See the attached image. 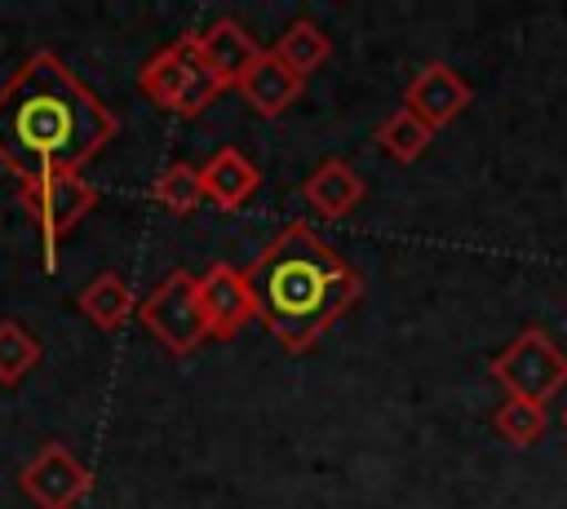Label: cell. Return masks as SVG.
Here are the masks:
<instances>
[{"label":"cell","instance_id":"cell-19","mask_svg":"<svg viewBox=\"0 0 567 509\" xmlns=\"http://www.w3.org/2000/svg\"><path fill=\"white\" fill-rule=\"evenodd\" d=\"M40 354L44 345L31 328H22L18 319H0V385H18L40 363Z\"/></svg>","mask_w":567,"mask_h":509},{"label":"cell","instance_id":"cell-7","mask_svg":"<svg viewBox=\"0 0 567 509\" xmlns=\"http://www.w3.org/2000/svg\"><path fill=\"white\" fill-rule=\"evenodd\" d=\"M18 487L35 509H75L93 491V469L66 443H44L22 465Z\"/></svg>","mask_w":567,"mask_h":509},{"label":"cell","instance_id":"cell-4","mask_svg":"<svg viewBox=\"0 0 567 509\" xmlns=\"http://www.w3.org/2000/svg\"><path fill=\"white\" fill-rule=\"evenodd\" d=\"M487 376L505 389V398L549 403L558 389H567V354L545 328H523L501 354H492Z\"/></svg>","mask_w":567,"mask_h":509},{"label":"cell","instance_id":"cell-2","mask_svg":"<svg viewBox=\"0 0 567 509\" xmlns=\"http://www.w3.org/2000/svg\"><path fill=\"white\" fill-rule=\"evenodd\" d=\"M244 274L257 297V319L288 354L319 345L363 292L354 266L310 221H288Z\"/></svg>","mask_w":567,"mask_h":509},{"label":"cell","instance_id":"cell-8","mask_svg":"<svg viewBox=\"0 0 567 509\" xmlns=\"http://www.w3.org/2000/svg\"><path fill=\"white\" fill-rule=\"evenodd\" d=\"M199 310L208 323V336L235 341L252 319H257V297L248 288V274L235 270L230 261H213L199 274Z\"/></svg>","mask_w":567,"mask_h":509},{"label":"cell","instance_id":"cell-16","mask_svg":"<svg viewBox=\"0 0 567 509\" xmlns=\"http://www.w3.org/2000/svg\"><path fill=\"white\" fill-rule=\"evenodd\" d=\"M430 142H434V128H425L412 111H390L381 124H377V146L390 155V159H399V164H416L425 150H430Z\"/></svg>","mask_w":567,"mask_h":509},{"label":"cell","instance_id":"cell-14","mask_svg":"<svg viewBox=\"0 0 567 509\" xmlns=\"http://www.w3.org/2000/svg\"><path fill=\"white\" fill-rule=\"evenodd\" d=\"M75 310H80L93 328H102V332H120V328L133 319L137 301H133V288L124 283V274L102 270V274H93V279L80 288Z\"/></svg>","mask_w":567,"mask_h":509},{"label":"cell","instance_id":"cell-17","mask_svg":"<svg viewBox=\"0 0 567 509\" xmlns=\"http://www.w3.org/2000/svg\"><path fill=\"white\" fill-rule=\"evenodd\" d=\"M151 199L164 208V212H173V217H190L199 204H204V181H199V168H190V164H168V168H159L155 173V181H151Z\"/></svg>","mask_w":567,"mask_h":509},{"label":"cell","instance_id":"cell-5","mask_svg":"<svg viewBox=\"0 0 567 509\" xmlns=\"http://www.w3.org/2000/svg\"><path fill=\"white\" fill-rule=\"evenodd\" d=\"M35 230H40V257H44V270L53 274L58 270V243L93 212L97 204V186L80 173H49L40 181H22L18 186Z\"/></svg>","mask_w":567,"mask_h":509},{"label":"cell","instance_id":"cell-10","mask_svg":"<svg viewBox=\"0 0 567 509\" xmlns=\"http://www.w3.org/2000/svg\"><path fill=\"white\" fill-rule=\"evenodd\" d=\"M195 35H199V58L221 89H239L248 80V71L257 66V58L266 53L235 18H217L213 27H204Z\"/></svg>","mask_w":567,"mask_h":509},{"label":"cell","instance_id":"cell-1","mask_svg":"<svg viewBox=\"0 0 567 509\" xmlns=\"http://www.w3.org/2000/svg\"><path fill=\"white\" fill-rule=\"evenodd\" d=\"M115 133V111L53 49H35L0 84V164L18 186L80 173Z\"/></svg>","mask_w":567,"mask_h":509},{"label":"cell","instance_id":"cell-12","mask_svg":"<svg viewBox=\"0 0 567 509\" xmlns=\"http://www.w3.org/2000/svg\"><path fill=\"white\" fill-rule=\"evenodd\" d=\"M301 195H306V204L319 212V217H328V221H341L346 212H354L359 204H363V195H368V181L346 164V159H323L306 181H301Z\"/></svg>","mask_w":567,"mask_h":509},{"label":"cell","instance_id":"cell-9","mask_svg":"<svg viewBox=\"0 0 567 509\" xmlns=\"http://www.w3.org/2000/svg\"><path fill=\"white\" fill-rule=\"evenodd\" d=\"M474 102V89H470V80H461V71L456 66H447V62H425V66H416V75L408 80V89H403V111H412L425 128H447L452 120H461L465 115V106Z\"/></svg>","mask_w":567,"mask_h":509},{"label":"cell","instance_id":"cell-3","mask_svg":"<svg viewBox=\"0 0 567 509\" xmlns=\"http://www.w3.org/2000/svg\"><path fill=\"white\" fill-rule=\"evenodd\" d=\"M137 89L168 115L195 120L204 106H213V97L221 93V84L213 80V71L199 58V35L182 31L177 40H168L155 58H146V66L137 71Z\"/></svg>","mask_w":567,"mask_h":509},{"label":"cell","instance_id":"cell-20","mask_svg":"<svg viewBox=\"0 0 567 509\" xmlns=\"http://www.w3.org/2000/svg\"><path fill=\"white\" fill-rule=\"evenodd\" d=\"M563 425H567V407H563Z\"/></svg>","mask_w":567,"mask_h":509},{"label":"cell","instance_id":"cell-13","mask_svg":"<svg viewBox=\"0 0 567 509\" xmlns=\"http://www.w3.org/2000/svg\"><path fill=\"white\" fill-rule=\"evenodd\" d=\"M301 89H306V80H301L292 66H284L270 49L257 58V66L248 71V80L239 84L244 102H248L261 120H279V115L301 97Z\"/></svg>","mask_w":567,"mask_h":509},{"label":"cell","instance_id":"cell-6","mask_svg":"<svg viewBox=\"0 0 567 509\" xmlns=\"http://www.w3.org/2000/svg\"><path fill=\"white\" fill-rule=\"evenodd\" d=\"M142 328L168 350V354H190L204 336V310H199V274L190 270H168L142 301H137Z\"/></svg>","mask_w":567,"mask_h":509},{"label":"cell","instance_id":"cell-15","mask_svg":"<svg viewBox=\"0 0 567 509\" xmlns=\"http://www.w3.org/2000/svg\"><path fill=\"white\" fill-rule=\"evenodd\" d=\"M284 66H292L301 80L310 75V71H319L323 62H328V53H332V35L319 27V22H310V18H297L279 40H275V49H270Z\"/></svg>","mask_w":567,"mask_h":509},{"label":"cell","instance_id":"cell-11","mask_svg":"<svg viewBox=\"0 0 567 509\" xmlns=\"http://www.w3.org/2000/svg\"><path fill=\"white\" fill-rule=\"evenodd\" d=\"M199 181H204V199H213L217 208L235 212V208H244L257 195L261 173H257V164L239 146H221V150H213L199 164Z\"/></svg>","mask_w":567,"mask_h":509},{"label":"cell","instance_id":"cell-18","mask_svg":"<svg viewBox=\"0 0 567 509\" xmlns=\"http://www.w3.org/2000/svg\"><path fill=\"white\" fill-rule=\"evenodd\" d=\"M492 425H496V434H501L509 447H532V443H540V438H545L549 416H545V407H540V403L505 398V403L492 412Z\"/></svg>","mask_w":567,"mask_h":509}]
</instances>
